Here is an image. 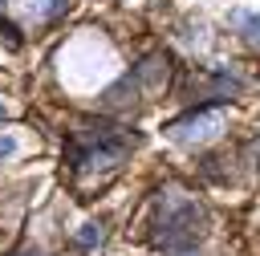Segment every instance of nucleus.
Instances as JSON below:
<instances>
[{"instance_id": "obj_5", "label": "nucleus", "mask_w": 260, "mask_h": 256, "mask_svg": "<svg viewBox=\"0 0 260 256\" xmlns=\"http://www.w3.org/2000/svg\"><path fill=\"white\" fill-rule=\"evenodd\" d=\"M20 256H37V252H20Z\"/></svg>"}, {"instance_id": "obj_2", "label": "nucleus", "mask_w": 260, "mask_h": 256, "mask_svg": "<svg viewBox=\"0 0 260 256\" xmlns=\"http://www.w3.org/2000/svg\"><path fill=\"white\" fill-rule=\"evenodd\" d=\"M232 24H236L248 41H260V12H252V8H236V12H232Z\"/></svg>"}, {"instance_id": "obj_1", "label": "nucleus", "mask_w": 260, "mask_h": 256, "mask_svg": "<svg viewBox=\"0 0 260 256\" xmlns=\"http://www.w3.org/2000/svg\"><path fill=\"white\" fill-rule=\"evenodd\" d=\"M219 110H223V98H211L207 106L191 110L187 118H175V122L167 126V134H171V138H179V142H191V138H207L211 130H219Z\"/></svg>"}, {"instance_id": "obj_6", "label": "nucleus", "mask_w": 260, "mask_h": 256, "mask_svg": "<svg viewBox=\"0 0 260 256\" xmlns=\"http://www.w3.org/2000/svg\"><path fill=\"white\" fill-rule=\"evenodd\" d=\"M256 158H260V146H256Z\"/></svg>"}, {"instance_id": "obj_3", "label": "nucleus", "mask_w": 260, "mask_h": 256, "mask_svg": "<svg viewBox=\"0 0 260 256\" xmlns=\"http://www.w3.org/2000/svg\"><path fill=\"white\" fill-rule=\"evenodd\" d=\"M98 240H102V228H98V223H85V228L77 232V244H81V248H93Z\"/></svg>"}, {"instance_id": "obj_4", "label": "nucleus", "mask_w": 260, "mask_h": 256, "mask_svg": "<svg viewBox=\"0 0 260 256\" xmlns=\"http://www.w3.org/2000/svg\"><path fill=\"white\" fill-rule=\"evenodd\" d=\"M12 154H16V138H12V134H0V163L12 158Z\"/></svg>"}, {"instance_id": "obj_7", "label": "nucleus", "mask_w": 260, "mask_h": 256, "mask_svg": "<svg viewBox=\"0 0 260 256\" xmlns=\"http://www.w3.org/2000/svg\"><path fill=\"white\" fill-rule=\"evenodd\" d=\"M0 114H4V102H0Z\"/></svg>"}]
</instances>
